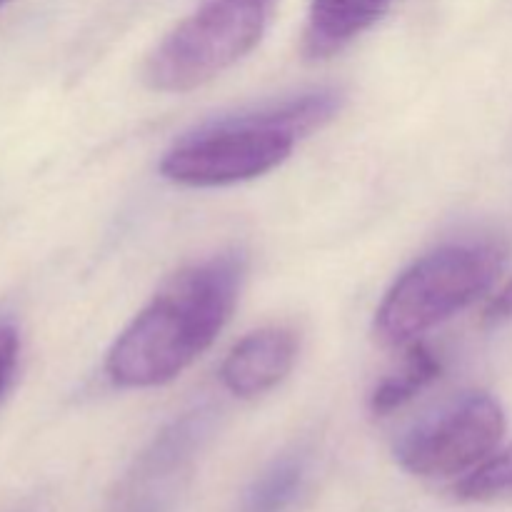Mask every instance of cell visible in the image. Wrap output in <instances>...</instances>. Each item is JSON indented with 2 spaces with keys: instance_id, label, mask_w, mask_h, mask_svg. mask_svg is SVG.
<instances>
[{
  "instance_id": "9c48e42d",
  "label": "cell",
  "mask_w": 512,
  "mask_h": 512,
  "mask_svg": "<svg viewBox=\"0 0 512 512\" xmlns=\"http://www.w3.org/2000/svg\"><path fill=\"white\" fill-rule=\"evenodd\" d=\"M305 483V460L285 455L275 460L245 495V512H283L298 498Z\"/></svg>"
},
{
  "instance_id": "277c9868",
  "label": "cell",
  "mask_w": 512,
  "mask_h": 512,
  "mask_svg": "<svg viewBox=\"0 0 512 512\" xmlns=\"http://www.w3.org/2000/svg\"><path fill=\"white\" fill-rule=\"evenodd\" d=\"M275 0H200L148 55L143 80L158 93H188L250 55Z\"/></svg>"
},
{
  "instance_id": "52a82bcc",
  "label": "cell",
  "mask_w": 512,
  "mask_h": 512,
  "mask_svg": "<svg viewBox=\"0 0 512 512\" xmlns=\"http://www.w3.org/2000/svg\"><path fill=\"white\" fill-rule=\"evenodd\" d=\"M393 0H313L303 33V53L325 60L373 28Z\"/></svg>"
},
{
  "instance_id": "4fadbf2b",
  "label": "cell",
  "mask_w": 512,
  "mask_h": 512,
  "mask_svg": "<svg viewBox=\"0 0 512 512\" xmlns=\"http://www.w3.org/2000/svg\"><path fill=\"white\" fill-rule=\"evenodd\" d=\"M483 320L485 325H500L512 320V280L503 290H498V293L493 295V300H490L488 308H485Z\"/></svg>"
},
{
  "instance_id": "5b68a950",
  "label": "cell",
  "mask_w": 512,
  "mask_h": 512,
  "mask_svg": "<svg viewBox=\"0 0 512 512\" xmlns=\"http://www.w3.org/2000/svg\"><path fill=\"white\" fill-rule=\"evenodd\" d=\"M505 425V410L493 395H463L408 430L395 458L418 478H465L498 453Z\"/></svg>"
},
{
  "instance_id": "7c38bea8",
  "label": "cell",
  "mask_w": 512,
  "mask_h": 512,
  "mask_svg": "<svg viewBox=\"0 0 512 512\" xmlns=\"http://www.w3.org/2000/svg\"><path fill=\"white\" fill-rule=\"evenodd\" d=\"M20 358V333L10 320H0V400L8 393Z\"/></svg>"
},
{
  "instance_id": "30bf717a",
  "label": "cell",
  "mask_w": 512,
  "mask_h": 512,
  "mask_svg": "<svg viewBox=\"0 0 512 512\" xmlns=\"http://www.w3.org/2000/svg\"><path fill=\"white\" fill-rule=\"evenodd\" d=\"M455 495L468 503H495L512 498V445L498 450L478 470L455 485Z\"/></svg>"
},
{
  "instance_id": "7a4b0ae2",
  "label": "cell",
  "mask_w": 512,
  "mask_h": 512,
  "mask_svg": "<svg viewBox=\"0 0 512 512\" xmlns=\"http://www.w3.org/2000/svg\"><path fill=\"white\" fill-rule=\"evenodd\" d=\"M338 90H313L185 135L160 160V175L185 188H225L270 173L295 145L340 113Z\"/></svg>"
},
{
  "instance_id": "6da1fadb",
  "label": "cell",
  "mask_w": 512,
  "mask_h": 512,
  "mask_svg": "<svg viewBox=\"0 0 512 512\" xmlns=\"http://www.w3.org/2000/svg\"><path fill=\"white\" fill-rule=\"evenodd\" d=\"M243 278L245 258L238 250L175 273L110 345L108 378L128 390L173 383L230 323Z\"/></svg>"
},
{
  "instance_id": "ba28073f",
  "label": "cell",
  "mask_w": 512,
  "mask_h": 512,
  "mask_svg": "<svg viewBox=\"0 0 512 512\" xmlns=\"http://www.w3.org/2000/svg\"><path fill=\"white\" fill-rule=\"evenodd\" d=\"M440 373H443V363H440L438 355L428 345L415 340V343L408 345V355H405L398 373L388 375L373 390V395H370V410L375 415L395 413V410L408 405L413 398H418L428 385H433L440 378Z\"/></svg>"
},
{
  "instance_id": "8fae6325",
  "label": "cell",
  "mask_w": 512,
  "mask_h": 512,
  "mask_svg": "<svg viewBox=\"0 0 512 512\" xmlns=\"http://www.w3.org/2000/svg\"><path fill=\"white\" fill-rule=\"evenodd\" d=\"M208 423H210L208 413H205V410H198V413L185 415L180 423L170 425V428L163 433V438L155 443L153 455H150V463H153L155 468H160V465H173L175 460H180L188 450L195 448L200 435L208 430Z\"/></svg>"
},
{
  "instance_id": "3957f363",
  "label": "cell",
  "mask_w": 512,
  "mask_h": 512,
  "mask_svg": "<svg viewBox=\"0 0 512 512\" xmlns=\"http://www.w3.org/2000/svg\"><path fill=\"white\" fill-rule=\"evenodd\" d=\"M505 265L498 243H450L415 260L385 293L375 335L385 345H410L463 313L493 290Z\"/></svg>"
},
{
  "instance_id": "8992f818",
  "label": "cell",
  "mask_w": 512,
  "mask_h": 512,
  "mask_svg": "<svg viewBox=\"0 0 512 512\" xmlns=\"http://www.w3.org/2000/svg\"><path fill=\"white\" fill-rule=\"evenodd\" d=\"M298 335L270 325L253 330L233 345L220 365V380L235 398L253 400L278 388L298 360Z\"/></svg>"
},
{
  "instance_id": "5bb4252c",
  "label": "cell",
  "mask_w": 512,
  "mask_h": 512,
  "mask_svg": "<svg viewBox=\"0 0 512 512\" xmlns=\"http://www.w3.org/2000/svg\"><path fill=\"white\" fill-rule=\"evenodd\" d=\"M5 3V0H0V5H3Z\"/></svg>"
}]
</instances>
